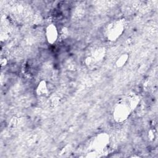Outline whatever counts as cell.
Masks as SVG:
<instances>
[{
	"label": "cell",
	"instance_id": "3957f363",
	"mask_svg": "<svg viewBox=\"0 0 158 158\" xmlns=\"http://www.w3.org/2000/svg\"><path fill=\"white\" fill-rule=\"evenodd\" d=\"M46 36L47 41L50 44L54 43L58 37V31L54 24L49 25L46 29Z\"/></svg>",
	"mask_w": 158,
	"mask_h": 158
},
{
	"label": "cell",
	"instance_id": "8992f818",
	"mask_svg": "<svg viewBox=\"0 0 158 158\" xmlns=\"http://www.w3.org/2000/svg\"><path fill=\"white\" fill-rule=\"evenodd\" d=\"M128 54H122L117 60L116 62V65L117 67H122L123 65H125V64L126 63V62L127 61L128 59Z\"/></svg>",
	"mask_w": 158,
	"mask_h": 158
},
{
	"label": "cell",
	"instance_id": "7a4b0ae2",
	"mask_svg": "<svg viewBox=\"0 0 158 158\" xmlns=\"http://www.w3.org/2000/svg\"><path fill=\"white\" fill-rule=\"evenodd\" d=\"M123 25L118 22L111 25L108 30L107 36L110 40H115L117 39L123 31Z\"/></svg>",
	"mask_w": 158,
	"mask_h": 158
},
{
	"label": "cell",
	"instance_id": "6da1fadb",
	"mask_svg": "<svg viewBox=\"0 0 158 158\" xmlns=\"http://www.w3.org/2000/svg\"><path fill=\"white\" fill-rule=\"evenodd\" d=\"M130 112L129 105L127 103H121L118 104L114 110V117L117 122H122L127 118Z\"/></svg>",
	"mask_w": 158,
	"mask_h": 158
},
{
	"label": "cell",
	"instance_id": "5b68a950",
	"mask_svg": "<svg viewBox=\"0 0 158 158\" xmlns=\"http://www.w3.org/2000/svg\"><path fill=\"white\" fill-rule=\"evenodd\" d=\"M47 91H48V88H47L46 82L44 81L40 82L36 89V92L38 94L43 95V94H45L47 93Z\"/></svg>",
	"mask_w": 158,
	"mask_h": 158
},
{
	"label": "cell",
	"instance_id": "277c9868",
	"mask_svg": "<svg viewBox=\"0 0 158 158\" xmlns=\"http://www.w3.org/2000/svg\"><path fill=\"white\" fill-rule=\"evenodd\" d=\"M109 141V137L106 134L101 133L96 138L95 140V146L96 149L101 150L107 144Z\"/></svg>",
	"mask_w": 158,
	"mask_h": 158
}]
</instances>
